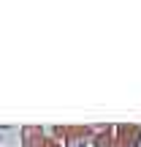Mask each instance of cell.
Segmentation results:
<instances>
[{"label":"cell","instance_id":"cell-1","mask_svg":"<svg viewBox=\"0 0 141 147\" xmlns=\"http://www.w3.org/2000/svg\"><path fill=\"white\" fill-rule=\"evenodd\" d=\"M52 136L63 142V147H84V144H92L95 125H54Z\"/></svg>","mask_w":141,"mask_h":147},{"label":"cell","instance_id":"cell-2","mask_svg":"<svg viewBox=\"0 0 141 147\" xmlns=\"http://www.w3.org/2000/svg\"><path fill=\"white\" fill-rule=\"evenodd\" d=\"M141 144V125L138 123H114L111 147H138Z\"/></svg>","mask_w":141,"mask_h":147},{"label":"cell","instance_id":"cell-3","mask_svg":"<svg viewBox=\"0 0 141 147\" xmlns=\"http://www.w3.org/2000/svg\"><path fill=\"white\" fill-rule=\"evenodd\" d=\"M22 147H63V142H57L41 125H25L22 128Z\"/></svg>","mask_w":141,"mask_h":147}]
</instances>
